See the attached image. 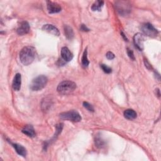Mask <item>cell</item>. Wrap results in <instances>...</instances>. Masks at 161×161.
Wrapping results in <instances>:
<instances>
[{
    "label": "cell",
    "mask_w": 161,
    "mask_h": 161,
    "mask_svg": "<svg viewBox=\"0 0 161 161\" xmlns=\"http://www.w3.org/2000/svg\"><path fill=\"white\" fill-rule=\"evenodd\" d=\"M36 57V50L31 46H27L21 49L20 52V60L21 63L25 65L28 66L32 64Z\"/></svg>",
    "instance_id": "obj_1"
},
{
    "label": "cell",
    "mask_w": 161,
    "mask_h": 161,
    "mask_svg": "<svg viewBox=\"0 0 161 161\" xmlns=\"http://www.w3.org/2000/svg\"><path fill=\"white\" fill-rule=\"evenodd\" d=\"M76 89V84L71 81L66 80L61 82L57 87L58 93L63 95L71 94Z\"/></svg>",
    "instance_id": "obj_2"
},
{
    "label": "cell",
    "mask_w": 161,
    "mask_h": 161,
    "mask_svg": "<svg viewBox=\"0 0 161 161\" xmlns=\"http://www.w3.org/2000/svg\"><path fill=\"white\" fill-rule=\"evenodd\" d=\"M48 82V79L45 76L41 75L34 79L30 84V88L34 91H38L43 89Z\"/></svg>",
    "instance_id": "obj_3"
},
{
    "label": "cell",
    "mask_w": 161,
    "mask_h": 161,
    "mask_svg": "<svg viewBox=\"0 0 161 161\" xmlns=\"http://www.w3.org/2000/svg\"><path fill=\"white\" fill-rule=\"evenodd\" d=\"M60 118L63 120L71 121L73 122H79L81 120L80 114L75 110H71L60 113Z\"/></svg>",
    "instance_id": "obj_4"
},
{
    "label": "cell",
    "mask_w": 161,
    "mask_h": 161,
    "mask_svg": "<svg viewBox=\"0 0 161 161\" xmlns=\"http://www.w3.org/2000/svg\"><path fill=\"white\" fill-rule=\"evenodd\" d=\"M141 29L145 35L150 37H156L159 34L158 30L149 23L143 24L141 27Z\"/></svg>",
    "instance_id": "obj_5"
},
{
    "label": "cell",
    "mask_w": 161,
    "mask_h": 161,
    "mask_svg": "<svg viewBox=\"0 0 161 161\" xmlns=\"http://www.w3.org/2000/svg\"><path fill=\"white\" fill-rule=\"evenodd\" d=\"M143 42H144V37L142 34L140 33H137L134 35V44L135 45V47L140 51H142L144 48Z\"/></svg>",
    "instance_id": "obj_6"
},
{
    "label": "cell",
    "mask_w": 161,
    "mask_h": 161,
    "mask_svg": "<svg viewBox=\"0 0 161 161\" xmlns=\"http://www.w3.org/2000/svg\"><path fill=\"white\" fill-rule=\"evenodd\" d=\"M47 6L48 11L50 14L59 13L61 11V10H62V8H61L60 5L56 2L47 1Z\"/></svg>",
    "instance_id": "obj_7"
},
{
    "label": "cell",
    "mask_w": 161,
    "mask_h": 161,
    "mask_svg": "<svg viewBox=\"0 0 161 161\" xmlns=\"http://www.w3.org/2000/svg\"><path fill=\"white\" fill-rule=\"evenodd\" d=\"M30 31V25L27 21H22L18 26L17 32L20 35H24L28 34Z\"/></svg>",
    "instance_id": "obj_8"
},
{
    "label": "cell",
    "mask_w": 161,
    "mask_h": 161,
    "mask_svg": "<svg viewBox=\"0 0 161 161\" xmlns=\"http://www.w3.org/2000/svg\"><path fill=\"white\" fill-rule=\"evenodd\" d=\"M61 56L66 62H69L73 58L72 53L66 47H64L61 49Z\"/></svg>",
    "instance_id": "obj_9"
},
{
    "label": "cell",
    "mask_w": 161,
    "mask_h": 161,
    "mask_svg": "<svg viewBox=\"0 0 161 161\" xmlns=\"http://www.w3.org/2000/svg\"><path fill=\"white\" fill-rule=\"evenodd\" d=\"M42 30L55 36H59L60 35V32L59 31V30L53 25H50V24L45 25L42 27Z\"/></svg>",
    "instance_id": "obj_10"
},
{
    "label": "cell",
    "mask_w": 161,
    "mask_h": 161,
    "mask_svg": "<svg viewBox=\"0 0 161 161\" xmlns=\"http://www.w3.org/2000/svg\"><path fill=\"white\" fill-rule=\"evenodd\" d=\"M21 76L20 74L17 73V74H15L14 77L12 86L14 91H18L21 88Z\"/></svg>",
    "instance_id": "obj_11"
},
{
    "label": "cell",
    "mask_w": 161,
    "mask_h": 161,
    "mask_svg": "<svg viewBox=\"0 0 161 161\" xmlns=\"http://www.w3.org/2000/svg\"><path fill=\"white\" fill-rule=\"evenodd\" d=\"M11 143L12 145V146L15 149V150H16V152L20 156L22 157H26L27 150L24 147H23L22 145H19L18 143Z\"/></svg>",
    "instance_id": "obj_12"
},
{
    "label": "cell",
    "mask_w": 161,
    "mask_h": 161,
    "mask_svg": "<svg viewBox=\"0 0 161 161\" xmlns=\"http://www.w3.org/2000/svg\"><path fill=\"white\" fill-rule=\"evenodd\" d=\"M22 132L29 137H34L35 132L34 127L32 125H27L22 130Z\"/></svg>",
    "instance_id": "obj_13"
},
{
    "label": "cell",
    "mask_w": 161,
    "mask_h": 161,
    "mask_svg": "<svg viewBox=\"0 0 161 161\" xmlns=\"http://www.w3.org/2000/svg\"><path fill=\"white\" fill-rule=\"evenodd\" d=\"M64 29V34L67 39L69 40H72L74 37L73 29L69 25H65Z\"/></svg>",
    "instance_id": "obj_14"
},
{
    "label": "cell",
    "mask_w": 161,
    "mask_h": 161,
    "mask_svg": "<svg viewBox=\"0 0 161 161\" xmlns=\"http://www.w3.org/2000/svg\"><path fill=\"white\" fill-rule=\"evenodd\" d=\"M124 116L128 120H134L137 117V113L132 109H128L125 111Z\"/></svg>",
    "instance_id": "obj_15"
},
{
    "label": "cell",
    "mask_w": 161,
    "mask_h": 161,
    "mask_svg": "<svg viewBox=\"0 0 161 161\" xmlns=\"http://www.w3.org/2000/svg\"><path fill=\"white\" fill-rule=\"evenodd\" d=\"M104 5V2L103 1H96L91 6V10L94 11H100L102 7Z\"/></svg>",
    "instance_id": "obj_16"
},
{
    "label": "cell",
    "mask_w": 161,
    "mask_h": 161,
    "mask_svg": "<svg viewBox=\"0 0 161 161\" xmlns=\"http://www.w3.org/2000/svg\"><path fill=\"white\" fill-rule=\"evenodd\" d=\"M81 62H82V65L84 67H87L89 66V60L88 59V51H87V49H86L85 50H84V52L83 53Z\"/></svg>",
    "instance_id": "obj_17"
},
{
    "label": "cell",
    "mask_w": 161,
    "mask_h": 161,
    "mask_svg": "<svg viewBox=\"0 0 161 161\" xmlns=\"http://www.w3.org/2000/svg\"><path fill=\"white\" fill-rule=\"evenodd\" d=\"M50 99H47V98H45L44 100H43L42 103V110L43 111H47L50 107Z\"/></svg>",
    "instance_id": "obj_18"
},
{
    "label": "cell",
    "mask_w": 161,
    "mask_h": 161,
    "mask_svg": "<svg viewBox=\"0 0 161 161\" xmlns=\"http://www.w3.org/2000/svg\"><path fill=\"white\" fill-rule=\"evenodd\" d=\"M95 143L96 144L98 147H100V148L101 147H103L104 146V145H105V142L102 140L101 138V137H97L96 138V139H95Z\"/></svg>",
    "instance_id": "obj_19"
},
{
    "label": "cell",
    "mask_w": 161,
    "mask_h": 161,
    "mask_svg": "<svg viewBox=\"0 0 161 161\" xmlns=\"http://www.w3.org/2000/svg\"><path fill=\"white\" fill-rule=\"evenodd\" d=\"M83 106H84V108H85L86 109H87L88 111H91V112H94L95 109H94V108H93V106H92L91 104H89V103L84 101V102L83 103Z\"/></svg>",
    "instance_id": "obj_20"
},
{
    "label": "cell",
    "mask_w": 161,
    "mask_h": 161,
    "mask_svg": "<svg viewBox=\"0 0 161 161\" xmlns=\"http://www.w3.org/2000/svg\"><path fill=\"white\" fill-rule=\"evenodd\" d=\"M101 67L102 69V70L106 74H110L112 72V69L111 68H110V67L107 66L106 65H105V64H101Z\"/></svg>",
    "instance_id": "obj_21"
},
{
    "label": "cell",
    "mask_w": 161,
    "mask_h": 161,
    "mask_svg": "<svg viewBox=\"0 0 161 161\" xmlns=\"http://www.w3.org/2000/svg\"><path fill=\"white\" fill-rule=\"evenodd\" d=\"M127 54L128 56V57L131 59L132 60H135V56H134V52L130 49H127Z\"/></svg>",
    "instance_id": "obj_22"
},
{
    "label": "cell",
    "mask_w": 161,
    "mask_h": 161,
    "mask_svg": "<svg viewBox=\"0 0 161 161\" xmlns=\"http://www.w3.org/2000/svg\"><path fill=\"white\" fill-rule=\"evenodd\" d=\"M107 59H109V60H112L114 58V53L111 52H107L106 53V55Z\"/></svg>",
    "instance_id": "obj_23"
},
{
    "label": "cell",
    "mask_w": 161,
    "mask_h": 161,
    "mask_svg": "<svg viewBox=\"0 0 161 161\" xmlns=\"http://www.w3.org/2000/svg\"><path fill=\"white\" fill-rule=\"evenodd\" d=\"M80 30L82 32H89V29L85 25H84V24L81 25Z\"/></svg>",
    "instance_id": "obj_24"
},
{
    "label": "cell",
    "mask_w": 161,
    "mask_h": 161,
    "mask_svg": "<svg viewBox=\"0 0 161 161\" xmlns=\"http://www.w3.org/2000/svg\"><path fill=\"white\" fill-rule=\"evenodd\" d=\"M144 63H145V67H146L148 69H152V66L151 65L149 64V63L148 62V61L147 60H144Z\"/></svg>",
    "instance_id": "obj_25"
},
{
    "label": "cell",
    "mask_w": 161,
    "mask_h": 161,
    "mask_svg": "<svg viewBox=\"0 0 161 161\" xmlns=\"http://www.w3.org/2000/svg\"><path fill=\"white\" fill-rule=\"evenodd\" d=\"M121 36H122L123 37H124V40H125V41H127V40H128L127 38L126 37V36H125V35L124 34V32H121Z\"/></svg>",
    "instance_id": "obj_26"
}]
</instances>
